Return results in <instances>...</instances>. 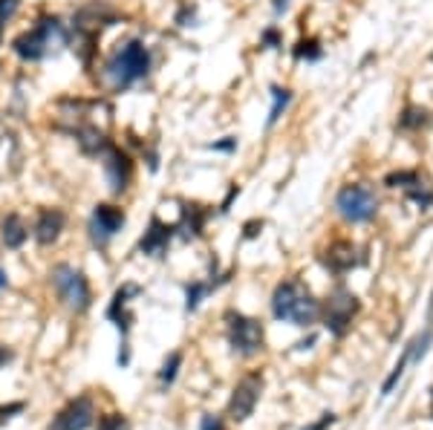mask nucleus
I'll list each match as a JSON object with an SVG mask.
<instances>
[{
  "mask_svg": "<svg viewBox=\"0 0 433 430\" xmlns=\"http://www.w3.org/2000/svg\"><path fill=\"white\" fill-rule=\"evenodd\" d=\"M153 70L150 47L142 38H128L116 44V49L104 58L102 78L113 93H128L136 84H142Z\"/></svg>",
  "mask_w": 433,
  "mask_h": 430,
  "instance_id": "nucleus-1",
  "label": "nucleus"
},
{
  "mask_svg": "<svg viewBox=\"0 0 433 430\" xmlns=\"http://www.w3.org/2000/svg\"><path fill=\"white\" fill-rule=\"evenodd\" d=\"M73 44V32L58 15H41L35 26L23 29L20 35L12 38V52L23 61V64H41L49 55L55 58L61 49Z\"/></svg>",
  "mask_w": 433,
  "mask_h": 430,
  "instance_id": "nucleus-2",
  "label": "nucleus"
},
{
  "mask_svg": "<svg viewBox=\"0 0 433 430\" xmlns=\"http://www.w3.org/2000/svg\"><path fill=\"white\" fill-rule=\"evenodd\" d=\"M272 315L277 321H292L295 326H312L321 315V303L300 281H283L272 295Z\"/></svg>",
  "mask_w": 433,
  "mask_h": 430,
  "instance_id": "nucleus-3",
  "label": "nucleus"
},
{
  "mask_svg": "<svg viewBox=\"0 0 433 430\" xmlns=\"http://www.w3.org/2000/svg\"><path fill=\"white\" fill-rule=\"evenodd\" d=\"M49 281L58 292V297L64 300L73 312H87L92 306V289H90V281L87 274L70 263H58L52 271H49Z\"/></svg>",
  "mask_w": 433,
  "mask_h": 430,
  "instance_id": "nucleus-4",
  "label": "nucleus"
},
{
  "mask_svg": "<svg viewBox=\"0 0 433 430\" xmlns=\"http://www.w3.org/2000/svg\"><path fill=\"white\" fill-rule=\"evenodd\" d=\"M335 208L347 223H370L379 214V197L370 185L353 182L335 194Z\"/></svg>",
  "mask_w": 433,
  "mask_h": 430,
  "instance_id": "nucleus-5",
  "label": "nucleus"
},
{
  "mask_svg": "<svg viewBox=\"0 0 433 430\" xmlns=\"http://www.w3.org/2000/svg\"><path fill=\"white\" fill-rule=\"evenodd\" d=\"M226 335H228L231 350L243 358L257 355L263 350V324L257 318H249L234 309L226 312Z\"/></svg>",
  "mask_w": 433,
  "mask_h": 430,
  "instance_id": "nucleus-6",
  "label": "nucleus"
},
{
  "mask_svg": "<svg viewBox=\"0 0 433 430\" xmlns=\"http://www.w3.org/2000/svg\"><path fill=\"white\" fill-rule=\"evenodd\" d=\"M125 226H128V214L113 202H99L87 220V231H90V240L96 249H107L110 240Z\"/></svg>",
  "mask_w": 433,
  "mask_h": 430,
  "instance_id": "nucleus-7",
  "label": "nucleus"
},
{
  "mask_svg": "<svg viewBox=\"0 0 433 430\" xmlns=\"http://www.w3.org/2000/svg\"><path fill=\"white\" fill-rule=\"evenodd\" d=\"M355 312H358V297H355L350 289L338 286V289L327 297V303H324V324H327V329H329L335 338H341V335L350 329Z\"/></svg>",
  "mask_w": 433,
  "mask_h": 430,
  "instance_id": "nucleus-8",
  "label": "nucleus"
},
{
  "mask_svg": "<svg viewBox=\"0 0 433 430\" xmlns=\"http://www.w3.org/2000/svg\"><path fill=\"white\" fill-rule=\"evenodd\" d=\"M102 168H104V176H107V185L113 194H125L130 188V182H133V156L125 150V147H118V145H110L107 153L102 156Z\"/></svg>",
  "mask_w": 433,
  "mask_h": 430,
  "instance_id": "nucleus-9",
  "label": "nucleus"
},
{
  "mask_svg": "<svg viewBox=\"0 0 433 430\" xmlns=\"http://www.w3.org/2000/svg\"><path fill=\"white\" fill-rule=\"evenodd\" d=\"M96 419V405L90 395H78L61 407L49 424V430H87Z\"/></svg>",
  "mask_w": 433,
  "mask_h": 430,
  "instance_id": "nucleus-10",
  "label": "nucleus"
},
{
  "mask_svg": "<svg viewBox=\"0 0 433 430\" xmlns=\"http://www.w3.org/2000/svg\"><path fill=\"white\" fill-rule=\"evenodd\" d=\"M260 390H263V376L260 373H252V376H245L237 387H234V395H231V402H228V416L234 422H245L257 402H260Z\"/></svg>",
  "mask_w": 433,
  "mask_h": 430,
  "instance_id": "nucleus-11",
  "label": "nucleus"
},
{
  "mask_svg": "<svg viewBox=\"0 0 433 430\" xmlns=\"http://www.w3.org/2000/svg\"><path fill=\"white\" fill-rule=\"evenodd\" d=\"M173 237H176V226H168L159 217H150V226H147V231L139 240V254H145V257H165L168 249H171V242H173Z\"/></svg>",
  "mask_w": 433,
  "mask_h": 430,
  "instance_id": "nucleus-12",
  "label": "nucleus"
},
{
  "mask_svg": "<svg viewBox=\"0 0 433 430\" xmlns=\"http://www.w3.org/2000/svg\"><path fill=\"white\" fill-rule=\"evenodd\" d=\"M139 295H142V289H139L136 283H125V286H118V289L113 292V300H110V306H107V321H113V324L118 326V332L125 335V338H128L130 324H133L130 300L139 297Z\"/></svg>",
  "mask_w": 433,
  "mask_h": 430,
  "instance_id": "nucleus-13",
  "label": "nucleus"
},
{
  "mask_svg": "<svg viewBox=\"0 0 433 430\" xmlns=\"http://www.w3.org/2000/svg\"><path fill=\"white\" fill-rule=\"evenodd\" d=\"M67 226V214L61 211V208H41L38 211V220L32 226V237L41 242V245H52L61 231H64Z\"/></svg>",
  "mask_w": 433,
  "mask_h": 430,
  "instance_id": "nucleus-14",
  "label": "nucleus"
},
{
  "mask_svg": "<svg viewBox=\"0 0 433 430\" xmlns=\"http://www.w3.org/2000/svg\"><path fill=\"white\" fill-rule=\"evenodd\" d=\"M73 136H75L78 150L84 153V156H90V159H102L104 153H107V147L113 145L99 125H78Z\"/></svg>",
  "mask_w": 433,
  "mask_h": 430,
  "instance_id": "nucleus-15",
  "label": "nucleus"
},
{
  "mask_svg": "<svg viewBox=\"0 0 433 430\" xmlns=\"http://www.w3.org/2000/svg\"><path fill=\"white\" fill-rule=\"evenodd\" d=\"M208 217H211V208H208V205H200V202H182L176 231H182V237H202Z\"/></svg>",
  "mask_w": 433,
  "mask_h": 430,
  "instance_id": "nucleus-16",
  "label": "nucleus"
},
{
  "mask_svg": "<svg viewBox=\"0 0 433 430\" xmlns=\"http://www.w3.org/2000/svg\"><path fill=\"white\" fill-rule=\"evenodd\" d=\"M321 263L335 274H344V271L355 269L361 263V257H355V245L353 242H335V245H329V252L321 257Z\"/></svg>",
  "mask_w": 433,
  "mask_h": 430,
  "instance_id": "nucleus-17",
  "label": "nucleus"
},
{
  "mask_svg": "<svg viewBox=\"0 0 433 430\" xmlns=\"http://www.w3.org/2000/svg\"><path fill=\"white\" fill-rule=\"evenodd\" d=\"M29 226L23 223V217L20 214H6L4 220H0V240H4V245L6 249H20V245L29 240Z\"/></svg>",
  "mask_w": 433,
  "mask_h": 430,
  "instance_id": "nucleus-18",
  "label": "nucleus"
},
{
  "mask_svg": "<svg viewBox=\"0 0 433 430\" xmlns=\"http://www.w3.org/2000/svg\"><path fill=\"white\" fill-rule=\"evenodd\" d=\"M289 104H292V90L274 84V87H272V110H269V118H266V128H269V130L283 118V113L289 110Z\"/></svg>",
  "mask_w": 433,
  "mask_h": 430,
  "instance_id": "nucleus-19",
  "label": "nucleus"
},
{
  "mask_svg": "<svg viewBox=\"0 0 433 430\" xmlns=\"http://www.w3.org/2000/svg\"><path fill=\"white\" fill-rule=\"evenodd\" d=\"M405 191H408V197H410L419 208H430V205H433V191H430L427 179H425L419 171H413V176H410V182L405 185Z\"/></svg>",
  "mask_w": 433,
  "mask_h": 430,
  "instance_id": "nucleus-20",
  "label": "nucleus"
},
{
  "mask_svg": "<svg viewBox=\"0 0 433 430\" xmlns=\"http://www.w3.org/2000/svg\"><path fill=\"white\" fill-rule=\"evenodd\" d=\"M211 289H214V286H211V283H202V281L188 283V286H185V309H188V312H197L200 303H202V297H205Z\"/></svg>",
  "mask_w": 433,
  "mask_h": 430,
  "instance_id": "nucleus-21",
  "label": "nucleus"
},
{
  "mask_svg": "<svg viewBox=\"0 0 433 430\" xmlns=\"http://www.w3.org/2000/svg\"><path fill=\"white\" fill-rule=\"evenodd\" d=\"M295 58L298 61H321L324 58V49H321V44L315 38H303L295 47Z\"/></svg>",
  "mask_w": 433,
  "mask_h": 430,
  "instance_id": "nucleus-22",
  "label": "nucleus"
},
{
  "mask_svg": "<svg viewBox=\"0 0 433 430\" xmlns=\"http://www.w3.org/2000/svg\"><path fill=\"white\" fill-rule=\"evenodd\" d=\"M398 125L405 128V130H419V128H425V125H427V110H422V107H408L405 113H401Z\"/></svg>",
  "mask_w": 433,
  "mask_h": 430,
  "instance_id": "nucleus-23",
  "label": "nucleus"
},
{
  "mask_svg": "<svg viewBox=\"0 0 433 430\" xmlns=\"http://www.w3.org/2000/svg\"><path fill=\"white\" fill-rule=\"evenodd\" d=\"M408 361H410V347H405V352H401L398 364L393 367V373H390V376H387V381L382 384V395H390V393H393V387L398 384V379L405 376V367H408Z\"/></svg>",
  "mask_w": 433,
  "mask_h": 430,
  "instance_id": "nucleus-24",
  "label": "nucleus"
},
{
  "mask_svg": "<svg viewBox=\"0 0 433 430\" xmlns=\"http://www.w3.org/2000/svg\"><path fill=\"white\" fill-rule=\"evenodd\" d=\"M179 367H182V352H171V355L165 358V364H162V370H159V381H162L165 387H171V384L176 381Z\"/></svg>",
  "mask_w": 433,
  "mask_h": 430,
  "instance_id": "nucleus-25",
  "label": "nucleus"
},
{
  "mask_svg": "<svg viewBox=\"0 0 433 430\" xmlns=\"http://www.w3.org/2000/svg\"><path fill=\"white\" fill-rule=\"evenodd\" d=\"M176 26H182V29H188V26H197V6L194 4H182L179 9H176Z\"/></svg>",
  "mask_w": 433,
  "mask_h": 430,
  "instance_id": "nucleus-26",
  "label": "nucleus"
},
{
  "mask_svg": "<svg viewBox=\"0 0 433 430\" xmlns=\"http://www.w3.org/2000/svg\"><path fill=\"white\" fill-rule=\"evenodd\" d=\"M99 430H130V424L121 413H107V416H102Z\"/></svg>",
  "mask_w": 433,
  "mask_h": 430,
  "instance_id": "nucleus-27",
  "label": "nucleus"
},
{
  "mask_svg": "<svg viewBox=\"0 0 433 430\" xmlns=\"http://www.w3.org/2000/svg\"><path fill=\"white\" fill-rule=\"evenodd\" d=\"M20 9V0H0V23H9Z\"/></svg>",
  "mask_w": 433,
  "mask_h": 430,
  "instance_id": "nucleus-28",
  "label": "nucleus"
},
{
  "mask_svg": "<svg viewBox=\"0 0 433 430\" xmlns=\"http://www.w3.org/2000/svg\"><path fill=\"white\" fill-rule=\"evenodd\" d=\"M260 47L277 49V47H281V32H277V29H266V32L260 35Z\"/></svg>",
  "mask_w": 433,
  "mask_h": 430,
  "instance_id": "nucleus-29",
  "label": "nucleus"
},
{
  "mask_svg": "<svg viewBox=\"0 0 433 430\" xmlns=\"http://www.w3.org/2000/svg\"><path fill=\"white\" fill-rule=\"evenodd\" d=\"M208 150H220V153H231V150H237V139H234V136H226L223 142H211V145H208Z\"/></svg>",
  "mask_w": 433,
  "mask_h": 430,
  "instance_id": "nucleus-30",
  "label": "nucleus"
},
{
  "mask_svg": "<svg viewBox=\"0 0 433 430\" xmlns=\"http://www.w3.org/2000/svg\"><path fill=\"white\" fill-rule=\"evenodd\" d=\"M200 430H223V419H220V416L205 413V416L200 419Z\"/></svg>",
  "mask_w": 433,
  "mask_h": 430,
  "instance_id": "nucleus-31",
  "label": "nucleus"
},
{
  "mask_svg": "<svg viewBox=\"0 0 433 430\" xmlns=\"http://www.w3.org/2000/svg\"><path fill=\"white\" fill-rule=\"evenodd\" d=\"M260 228H263V220H252V223H245V226H243V237H245V240H252V237H257V234H260Z\"/></svg>",
  "mask_w": 433,
  "mask_h": 430,
  "instance_id": "nucleus-32",
  "label": "nucleus"
},
{
  "mask_svg": "<svg viewBox=\"0 0 433 430\" xmlns=\"http://www.w3.org/2000/svg\"><path fill=\"white\" fill-rule=\"evenodd\" d=\"M332 422H335V416H332V413H329V416H324V419H321V422H318V424H312V427H303V430H324V427H329V424H332Z\"/></svg>",
  "mask_w": 433,
  "mask_h": 430,
  "instance_id": "nucleus-33",
  "label": "nucleus"
},
{
  "mask_svg": "<svg viewBox=\"0 0 433 430\" xmlns=\"http://www.w3.org/2000/svg\"><path fill=\"white\" fill-rule=\"evenodd\" d=\"M23 410V405L18 402V405H9V407H0V419H9V413H20Z\"/></svg>",
  "mask_w": 433,
  "mask_h": 430,
  "instance_id": "nucleus-34",
  "label": "nucleus"
},
{
  "mask_svg": "<svg viewBox=\"0 0 433 430\" xmlns=\"http://www.w3.org/2000/svg\"><path fill=\"white\" fill-rule=\"evenodd\" d=\"M9 361H12V350H9L6 344H0V367L9 364Z\"/></svg>",
  "mask_w": 433,
  "mask_h": 430,
  "instance_id": "nucleus-35",
  "label": "nucleus"
},
{
  "mask_svg": "<svg viewBox=\"0 0 433 430\" xmlns=\"http://www.w3.org/2000/svg\"><path fill=\"white\" fill-rule=\"evenodd\" d=\"M286 6H289V0H274V4H272V9H274L277 15H281V12H286Z\"/></svg>",
  "mask_w": 433,
  "mask_h": 430,
  "instance_id": "nucleus-36",
  "label": "nucleus"
},
{
  "mask_svg": "<svg viewBox=\"0 0 433 430\" xmlns=\"http://www.w3.org/2000/svg\"><path fill=\"white\" fill-rule=\"evenodd\" d=\"M6 286H9V274H6L4 269H0V292H4Z\"/></svg>",
  "mask_w": 433,
  "mask_h": 430,
  "instance_id": "nucleus-37",
  "label": "nucleus"
},
{
  "mask_svg": "<svg viewBox=\"0 0 433 430\" xmlns=\"http://www.w3.org/2000/svg\"><path fill=\"white\" fill-rule=\"evenodd\" d=\"M4 29H6V26H4V23H0V44H4Z\"/></svg>",
  "mask_w": 433,
  "mask_h": 430,
  "instance_id": "nucleus-38",
  "label": "nucleus"
}]
</instances>
